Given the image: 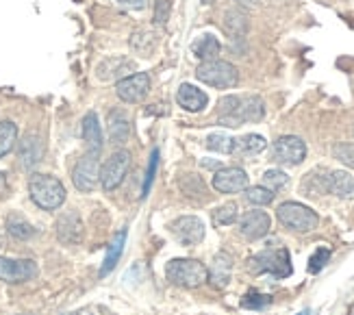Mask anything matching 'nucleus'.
Masks as SVG:
<instances>
[{
  "mask_svg": "<svg viewBox=\"0 0 354 315\" xmlns=\"http://www.w3.org/2000/svg\"><path fill=\"white\" fill-rule=\"evenodd\" d=\"M268 148V141L263 135H243L241 139H235V150L237 154H243V156H250V154H259Z\"/></svg>",
  "mask_w": 354,
  "mask_h": 315,
  "instance_id": "obj_24",
  "label": "nucleus"
},
{
  "mask_svg": "<svg viewBox=\"0 0 354 315\" xmlns=\"http://www.w3.org/2000/svg\"><path fill=\"white\" fill-rule=\"evenodd\" d=\"M115 3H118L120 7H127V9H135V11H142V9H146V5H148V0H115Z\"/></svg>",
  "mask_w": 354,
  "mask_h": 315,
  "instance_id": "obj_39",
  "label": "nucleus"
},
{
  "mask_svg": "<svg viewBox=\"0 0 354 315\" xmlns=\"http://www.w3.org/2000/svg\"><path fill=\"white\" fill-rule=\"evenodd\" d=\"M250 272L252 274H272L276 278H285L291 274V259L285 248L279 250H266L261 255L250 259Z\"/></svg>",
  "mask_w": 354,
  "mask_h": 315,
  "instance_id": "obj_6",
  "label": "nucleus"
},
{
  "mask_svg": "<svg viewBox=\"0 0 354 315\" xmlns=\"http://www.w3.org/2000/svg\"><path fill=\"white\" fill-rule=\"evenodd\" d=\"M148 37H152L150 30H140V33H135V35L131 37V46H133V48H135L137 53H140L142 57H148L150 51H152V46H148Z\"/></svg>",
  "mask_w": 354,
  "mask_h": 315,
  "instance_id": "obj_34",
  "label": "nucleus"
},
{
  "mask_svg": "<svg viewBox=\"0 0 354 315\" xmlns=\"http://www.w3.org/2000/svg\"><path fill=\"white\" fill-rule=\"evenodd\" d=\"M230 274H233V257L228 252H218L213 257V263L209 267V280L213 287H226L230 282Z\"/></svg>",
  "mask_w": 354,
  "mask_h": 315,
  "instance_id": "obj_16",
  "label": "nucleus"
},
{
  "mask_svg": "<svg viewBox=\"0 0 354 315\" xmlns=\"http://www.w3.org/2000/svg\"><path fill=\"white\" fill-rule=\"evenodd\" d=\"M81 131H83V139H85L89 152H98L100 154V150H102V131H100L98 116L94 111L85 114Z\"/></svg>",
  "mask_w": 354,
  "mask_h": 315,
  "instance_id": "obj_20",
  "label": "nucleus"
},
{
  "mask_svg": "<svg viewBox=\"0 0 354 315\" xmlns=\"http://www.w3.org/2000/svg\"><path fill=\"white\" fill-rule=\"evenodd\" d=\"M7 231H9L11 237H15V240H30L37 233L33 228V224H30L28 219L24 215H20V213H11L7 217Z\"/></svg>",
  "mask_w": 354,
  "mask_h": 315,
  "instance_id": "obj_25",
  "label": "nucleus"
},
{
  "mask_svg": "<svg viewBox=\"0 0 354 315\" xmlns=\"http://www.w3.org/2000/svg\"><path fill=\"white\" fill-rule=\"evenodd\" d=\"M245 198H248L252 204H257V207H266V204H270L274 200V192L263 185H257V187L245 189Z\"/></svg>",
  "mask_w": 354,
  "mask_h": 315,
  "instance_id": "obj_30",
  "label": "nucleus"
},
{
  "mask_svg": "<svg viewBox=\"0 0 354 315\" xmlns=\"http://www.w3.org/2000/svg\"><path fill=\"white\" fill-rule=\"evenodd\" d=\"M213 187L220 194H237L248 189V174L241 168H220L213 177Z\"/></svg>",
  "mask_w": 354,
  "mask_h": 315,
  "instance_id": "obj_13",
  "label": "nucleus"
},
{
  "mask_svg": "<svg viewBox=\"0 0 354 315\" xmlns=\"http://www.w3.org/2000/svg\"><path fill=\"white\" fill-rule=\"evenodd\" d=\"M28 194L39 209L55 211L66 202V187L59 179L48 174H33L28 179Z\"/></svg>",
  "mask_w": 354,
  "mask_h": 315,
  "instance_id": "obj_2",
  "label": "nucleus"
},
{
  "mask_svg": "<svg viewBox=\"0 0 354 315\" xmlns=\"http://www.w3.org/2000/svg\"><path fill=\"white\" fill-rule=\"evenodd\" d=\"M333 154H335V159H339L344 165L354 170V144H337L333 148Z\"/></svg>",
  "mask_w": 354,
  "mask_h": 315,
  "instance_id": "obj_35",
  "label": "nucleus"
},
{
  "mask_svg": "<svg viewBox=\"0 0 354 315\" xmlns=\"http://www.w3.org/2000/svg\"><path fill=\"white\" fill-rule=\"evenodd\" d=\"M148 91H150V74L148 72H137V74L124 76L115 83L118 98L124 102H140L146 98Z\"/></svg>",
  "mask_w": 354,
  "mask_h": 315,
  "instance_id": "obj_10",
  "label": "nucleus"
},
{
  "mask_svg": "<svg viewBox=\"0 0 354 315\" xmlns=\"http://www.w3.org/2000/svg\"><path fill=\"white\" fill-rule=\"evenodd\" d=\"M192 51L198 59H203V61H213V59H218L220 51H222V46L220 42L215 39L213 35H203L198 42H194L192 46Z\"/></svg>",
  "mask_w": 354,
  "mask_h": 315,
  "instance_id": "obj_26",
  "label": "nucleus"
},
{
  "mask_svg": "<svg viewBox=\"0 0 354 315\" xmlns=\"http://www.w3.org/2000/svg\"><path fill=\"white\" fill-rule=\"evenodd\" d=\"M237 3H245V5H254L257 0H237Z\"/></svg>",
  "mask_w": 354,
  "mask_h": 315,
  "instance_id": "obj_40",
  "label": "nucleus"
},
{
  "mask_svg": "<svg viewBox=\"0 0 354 315\" xmlns=\"http://www.w3.org/2000/svg\"><path fill=\"white\" fill-rule=\"evenodd\" d=\"M328 259H330V250L328 248H317L313 252V257L309 259V272L311 274L322 272V270H324V265L328 263Z\"/></svg>",
  "mask_w": 354,
  "mask_h": 315,
  "instance_id": "obj_33",
  "label": "nucleus"
},
{
  "mask_svg": "<svg viewBox=\"0 0 354 315\" xmlns=\"http://www.w3.org/2000/svg\"><path fill=\"white\" fill-rule=\"evenodd\" d=\"M167 280H172L178 287H200L209 280V270L196 259H174L165 267Z\"/></svg>",
  "mask_w": 354,
  "mask_h": 315,
  "instance_id": "obj_4",
  "label": "nucleus"
},
{
  "mask_svg": "<svg viewBox=\"0 0 354 315\" xmlns=\"http://www.w3.org/2000/svg\"><path fill=\"white\" fill-rule=\"evenodd\" d=\"M15 141H18V126L9 120H3L0 122V159L11 152Z\"/></svg>",
  "mask_w": 354,
  "mask_h": 315,
  "instance_id": "obj_28",
  "label": "nucleus"
},
{
  "mask_svg": "<svg viewBox=\"0 0 354 315\" xmlns=\"http://www.w3.org/2000/svg\"><path fill=\"white\" fill-rule=\"evenodd\" d=\"M276 217H279V222L285 228L296 231V233H309L317 228V222H319L317 213L300 202H283L279 211H276Z\"/></svg>",
  "mask_w": 354,
  "mask_h": 315,
  "instance_id": "obj_5",
  "label": "nucleus"
},
{
  "mask_svg": "<svg viewBox=\"0 0 354 315\" xmlns=\"http://www.w3.org/2000/svg\"><path fill=\"white\" fill-rule=\"evenodd\" d=\"M124 246H127V228H122L115 237H113V242H111V246H109V252H106V257H104V263H102V267H100V276H106L109 274L113 267H115V263L120 261V257H122V252H124Z\"/></svg>",
  "mask_w": 354,
  "mask_h": 315,
  "instance_id": "obj_22",
  "label": "nucleus"
},
{
  "mask_svg": "<svg viewBox=\"0 0 354 315\" xmlns=\"http://www.w3.org/2000/svg\"><path fill=\"white\" fill-rule=\"evenodd\" d=\"M167 15H170V0H157V5H155V22L157 24H165Z\"/></svg>",
  "mask_w": 354,
  "mask_h": 315,
  "instance_id": "obj_38",
  "label": "nucleus"
},
{
  "mask_svg": "<svg viewBox=\"0 0 354 315\" xmlns=\"http://www.w3.org/2000/svg\"><path fill=\"white\" fill-rule=\"evenodd\" d=\"M37 276V265L30 259H9L0 257V280L9 282V285H18V282L30 280Z\"/></svg>",
  "mask_w": 354,
  "mask_h": 315,
  "instance_id": "obj_9",
  "label": "nucleus"
},
{
  "mask_svg": "<svg viewBox=\"0 0 354 315\" xmlns=\"http://www.w3.org/2000/svg\"><path fill=\"white\" fill-rule=\"evenodd\" d=\"M224 28L230 37H243L248 33V15L241 9H230L224 15Z\"/></svg>",
  "mask_w": 354,
  "mask_h": 315,
  "instance_id": "obj_23",
  "label": "nucleus"
},
{
  "mask_svg": "<svg viewBox=\"0 0 354 315\" xmlns=\"http://www.w3.org/2000/svg\"><path fill=\"white\" fill-rule=\"evenodd\" d=\"M157 165H159V150H152V156H150V163H148V172H146V181H144V192H142V198L148 196L150 192V185L155 181V174H157Z\"/></svg>",
  "mask_w": 354,
  "mask_h": 315,
  "instance_id": "obj_37",
  "label": "nucleus"
},
{
  "mask_svg": "<svg viewBox=\"0 0 354 315\" xmlns=\"http://www.w3.org/2000/svg\"><path fill=\"white\" fill-rule=\"evenodd\" d=\"M270 226H272V222L266 211H248L239 219V233L250 242L266 237L270 233Z\"/></svg>",
  "mask_w": 354,
  "mask_h": 315,
  "instance_id": "obj_14",
  "label": "nucleus"
},
{
  "mask_svg": "<svg viewBox=\"0 0 354 315\" xmlns=\"http://www.w3.org/2000/svg\"><path fill=\"white\" fill-rule=\"evenodd\" d=\"M57 237L64 244H79L83 237V222L76 213H66L57 222Z\"/></svg>",
  "mask_w": 354,
  "mask_h": 315,
  "instance_id": "obj_18",
  "label": "nucleus"
},
{
  "mask_svg": "<svg viewBox=\"0 0 354 315\" xmlns=\"http://www.w3.org/2000/svg\"><path fill=\"white\" fill-rule=\"evenodd\" d=\"M302 315H309V313H302Z\"/></svg>",
  "mask_w": 354,
  "mask_h": 315,
  "instance_id": "obj_42",
  "label": "nucleus"
},
{
  "mask_svg": "<svg viewBox=\"0 0 354 315\" xmlns=\"http://www.w3.org/2000/svg\"><path fill=\"white\" fill-rule=\"evenodd\" d=\"M218 122L222 126H241L245 122H261L266 116V105L259 96H224L220 102Z\"/></svg>",
  "mask_w": 354,
  "mask_h": 315,
  "instance_id": "obj_1",
  "label": "nucleus"
},
{
  "mask_svg": "<svg viewBox=\"0 0 354 315\" xmlns=\"http://www.w3.org/2000/svg\"><path fill=\"white\" fill-rule=\"evenodd\" d=\"M287 183H289V177L285 174L283 170H268L263 174V187L272 189V192H276V189H283Z\"/></svg>",
  "mask_w": 354,
  "mask_h": 315,
  "instance_id": "obj_32",
  "label": "nucleus"
},
{
  "mask_svg": "<svg viewBox=\"0 0 354 315\" xmlns=\"http://www.w3.org/2000/svg\"><path fill=\"white\" fill-rule=\"evenodd\" d=\"M41 154H44V144H41V139L37 135H26L20 141L18 156H20L22 168H26V170L35 168L41 161Z\"/></svg>",
  "mask_w": 354,
  "mask_h": 315,
  "instance_id": "obj_19",
  "label": "nucleus"
},
{
  "mask_svg": "<svg viewBox=\"0 0 354 315\" xmlns=\"http://www.w3.org/2000/svg\"><path fill=\"white\" fill-rule=\"evenodd\" d=\"M180 192L189 198H198V200H205L207 198V185L205 181L200 179L198 174H187L180 179Z\"/></svg>",
  "mask_w": 354,
  "mask_h": 315,
  "instance_id": "obj_27",
  "label": "nucleus"
},
{
  "mask_svg": "<svg viewBox=\"0 0 354 315\" xmlns=\"http://www.w3.org/2000/svg\"><path fill=\"white\" fill-rule=\"evenodd\" d=\"M352 315H354V307H352Z\"/></svg>",
  "mask_w": 354,
  "mask_h": 315,
  "instance_id": "obj_41",
  "label": "nucleus"
},
{
  "mask_svg": "<svg viewBox=\"0 0 354 315\" xmlns=\"http://www.w3.org/2000/svg\"><path fill=\"white\" fill-rule=\"evenodd\" d=\"M326 189L337 198L350 200V198H354V177H350L348 172H342V170L333 172V174L326 179Z\"/></svg>",
  "mask_w": 354,
  "mask_h": 315,
  "instance_id": "obj_21",
  "label": "nucleus"
},
{
  "mask_svg": "<svg viewBox=\"0 0 354 315\" xmlns=\"http://www.w3.org/2000/svg\"><path fill=\"white\" fill-rule=\"evenodd\" d=\"M176 102L185 109V111L198 114V111H203V109L209 105V96L203 89H198L196 85L183 83L178 87V91H176Z\"/></svg>",
  "mask_w": 354,
  "mask_h": 315,
  "instance_id": "obj_15",
  "label": "nucleus"
},
{
  "mask_svg": "<svg viewBox=\"0 0 354 315\" xmlns=\"http://www.w3.org/2000/svg\"><path fill=\"white\" fill-rule=\"evenodd\" d=\"M129 168H131V154L127 150L113 152L100 170V185L104 192H113L115 187H120L127 177Z\"/></svg>",
  "mask_w": 354,
  "mask_h": 315,
  "instance_id": "obj_8",
  "label": "nucleus"
},
{
  "mask_svg": "<svg viewBox=\"0 0 354 315\" xmlns=\"http://www.w3.org/2000/svg\"><path fill=\"white\" fill-rule=\"evenodd\" d=\"M306 156L304 141L296 135H285L274 144V161L281 165H300Z\"/></svg>",
  "mask_w": 354,
  "mask_h": 315,
  "instance_id": "obj_11",
  "label": "nucleus"
},
{
  "mask_svg": "<svg viewBox=\"0 0 354 315\" xmlns=\"http://www.w3.org/2000/svg\"><path fill=\"white\" fill-rule=\"evenodd\" d=\"M172 233L183 246H196L205 240V224L196 215H183L172 222Z\"/></svg>",
  "mask_w": 354,
  "mask_h": 315,
  "instance_id": "obj_12",
  "label": "nucleus"
},
{
  "mask_svg": "<svg viewBox=\"0 0 354 315\" xmlns=\"http://www.w3.org/2000/svg\"><path fill=\"white\" fill-rule=\"evenodd\" d=\"M196 78L200 83L218 87V89H228L235 87L239 81V72L233 63L222 61V59H213V61H203L196 70Z\"/></svg>",
  "mask_w": 354,
  "mask_h": 315,
  "instance_id": "obj_3",
  "label": "nucleus"
},
{
  "mask_svg": "<svg viewBox=\"0 0 354 315\" xmlns=\"http://www.w3.org/2000/svg\"><path fill=\"white\" fill-rule=\"evenodd\" d=\"M72 183L74 187L83 194L94 192L100 183V163H98V152H87L81 156L79 163L74 165L72 172Z\"/></svg>",
  "mask_w": 354,
  "mask_h": 315,
  "instance_id": "obj_7",
  "label": "nucleus"
},
{
  "mask_svg": "<svg viewBox=\"0 0 354 315\" xmlns=\"http://www.w3.org/2000/svg\"><path fill=\"white\" fill-rule=\"evenodd\" d=\"M237 219V204L235 202H228V204H222L220 209L213 211V222L218 226H226V224H233Z\"/></svg>",
  "mask_w": 354,
  "mask_h": 315,
  "instance_id": "obj_31",
  "label": "nucleus"
},
{
  "mask_svg": "<svg viewBox=\"0 0 354 315\" xmlns=\"http://www.w3.org/2000/svg\"><path fill=\"white\" fill-rule=\"evenodd\" d=\"M207 148L213 152H222V154H230L235 150V139L228 137L224 133H213L207 137Z\"/></svg>",
  "mask_w": 354,
  "mask_h": 315,
  "instance_id": "obj_29",
  "label": "nucleus"
},
{
  "mask_svg": "<svg viewBox=\"0 0 354 315\" xmlns=\"http://www.w3.org/2000/svg\"><path fill=\"white\" fill-rule=\"evenodd\" d=\"M106 131L113 144H127L131 137V120L122 109H113L106 116Z\"/></svg>",
  "mask_w": 354,
  "mask_h": 315,
  "instance_id": "obj_17",
  "label": "nucleus"
},
{
  "mask_svg": "<svg viewBox=\"0 0 354 315\" xmlns=\"http://www.w3.org/2000/svg\"><path fill=\"white\" fill-rule=\"evenodd\" d=\"M272 303V298L270 296H263V294H248V296H243V300H241V307L243 309H266L268 305Z\"/></svg>",
  "mask_w": 354,
  "mask_h": 315,
  "instance_id": "obj_36",
  "label": "nucleus"
}]
</instances>
